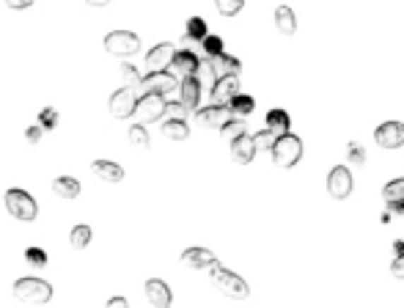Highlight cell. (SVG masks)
<instances>
[{"mask_svg": "<svg viewBox=\"0 0 404 308\" xmlns=\"http://www.w3.org/2000/svg\"><path fill=\"white\" fill-rule=\"evenodd\" d=\"M14 297L25 306H44V303H50L52 286L42 278H20L14 283Z\"/></svg>", "mask_w": 404, "mask_h": 308, "instance_id": "1", "label": "cell"}, {"mask_svg": "<svg viewBox=\"0 0 404 308\" xmlns=\"http://www.w3.org/2000/svg\"><path fill=\"white\" fill-rule=\"evenodd\" d=\"M209 273H212V283L218 286V292H223L226 297H234V300H245V297L251 295L248 283L242 281L237 273L226 270L223 264H215V267H209Z\"/></svg>", "mask_w": 404, "mask_h": 308, "instance_id": "2", "label": "cell"}, {"mask_svg": "<svg viewBox=\"0 0 404 308\" xmlns=\"http://www.w3.org/2000/svg\"><path fill=\"white\" fill-rule=\"evenodd\" d=\"M300 157H303V141L297 138V135H278V141H275V146H273V160H275V165L278 168H292V165H297L300 162Z\"/></svg>", "mask_w": 404, "mask_h": 308, "instance_id": "3", "label": "cell"}, {"mask_svg": "<svg viewBox=\"0 0 404 308\" xmlns=\"http://www.w3.org/2000/svg\"><path fill=\"white\" fill-rule=\"evenodd\" d=\"M6 209H8V215L11 218H17V220H36V215H39V206L33 201V196L25 193V190H8L6 193Z\"/></svg>", "mask_w": 404, "mask_h": 308, "instance_id": "4", "label": "cell"}, {"mask_svg": "<svg viewBox=\"0 0 404 308\" xmlns=\"http://www.w3.org/2000/svg\"><path fill=\"white\" fill-rule=\"evenodd\" d=\"M138 88H143V94H162V97H168L171 91H179V80L168 69H157V72H149V75L143 77Z\"/></svg>", "mask_w": 404, "mask_h": 308, "instance_id": "5", "label": "cell"}, {"mask_svg": "<svg viewBox=\"0 0 404 308\" xmlns=\"http://www.w3.org/2000/svg\"><path fill=\"white\" fill-rule=\"evenodd\" d=\"M102 45H105V50L110 52V55H119V58H126V55L141 50V39L135 33H129V30H113V33H107Z\"/></svg>", "mask_w": 404, "mask_h": 308, "instance_id": "6", "label": "cell"}, {"mask_svg": "<svg viewBox=\"0 0 404 308\" xmlns=\"http://www.w3.org/2000/svg\"><path fill=\"white\" fill-rule=\"evenodd\" d=\"M165 97L162 94H143L141 100H138V107H135V119L141 122V124H152L157 119H162L165 116Z\"/></svg>", "mask_w": 404, "mask_h": 308, "instance_id": "7", "label": "cell"}, {"mask_svg": "<svg viewBox=\"0 0 404 308\" xmlns=\"http://www.w3.org/2000/svg\"><path fill=\"white\" fill-rule=\"evenodd\" d=\"M328 193L335 199V201L350 199V193H352V174H350V168L335 165V168L330 171L328 174Z\"/></svg>", "mask_w": 404, "mask_h": 308, "instance_id": "8", "label": "cell"}, {"mask_svg": "<svg viewBox=\"0 0 404 308\" xmlns=\"http://www.w3.org/2000/svg\"><path fill=\"white\" fill-rule=\"evenodd\" d=\"M135 107H138V97H135L132 85L119 88V91L110 97V113H113L116 119H129V116H135Z\"/></svg>", "mask_w": 404, "mask_h": 308, "instance_id": "9", "label": "cell"}, {"mask_svg": "<svg viewBox=\"0 0 404 308\" xmlns=\"http://www.w3.org/2000/svg\"><path fill=\"white\" fill-rule=\"evenodd\" d=\"M374 138L382 149H399L404 146V124L402 122H385L377 127Z\"/></svg>", "mask_w": 404, "mask_h": 308, "instance_id": "10", "label": "cell"}, {"mask_svg": "<svg viewBox=\"0 0 404 308\" xmlns=\"http://www.w3.org/2000/svg\"><path fill=\"white\" fill-rule=\"evenodd\" d=\"M198 69H201V61H198V55L193 50H179L174 55V61H171V72L177 77H190V75H198Z\"/></svg>", "mask_w": 404, "mask_h": 308, "instance_id": "11", "label": "cell"}, {"mask_svg": "<svg viewBox=\"0 0 404 308\" xmlns=\"http://www.w3.org/2000/svg\"><path fill=\"white\" fill-rule=\"evenodd\" d=\"M196 116H198V124H203V127H218V129H220L228 119L234 116V113H231V107H228V105L212 102L209 107H201Z\"/></svg>", "mask_w": 404, "mask_h": 308, "instance_id": "12", "label": "cell"}, {"mask_svg": "<svg viewBox=\"0 0 404 308\" xmlns=\"http://www.w3.org/2000/svg\"><path fill=\"white\" fill-rule=\"evenodd\" d=\"M237 94H239V77L237 75L218 77V80H215V88H212V102L228 105Z\"/></svg>", "mask_w": 404, "mask_h": 308, "instance_id": "13", "label": "cell"}, {"mask_svg": "<svg viewBox=\"0 0 404 308\" xmlns=\"http://www.w3.org/2000/svg\"><path fill=\"white\" fill-rule=\"evenodd\" d=\"M256 149H259V146H256V138L245 132V135H239L237 141H231V160L239 162V165H248L253 157H256Z\"/></svg>", "mask_w": 404, "mask_h": 308, "instance_id": "14", "label": "cell"}, {"mask_svg": "<svg viewBox=\"0 0 404 308\" xmlns=\"http://www.w3.org/2000/svg\"><path fill=\"white\" fill-rule=\"evenodd\" d=\"M182 264L190 267V270H209V267L218 264V259H215L212 251H206V248H190V251L182 254Z\"/></svg>", "mask_w": 404, "mask_h": 308, "instance_id": "15", "label": "cell"}, {"mask_svg": "<svg viewBox=\"0 0 404 308\" xmlns=\"http://www.w3.org/2000/svg\"><path fill=\"white\" fill-rule=\"evenodd\" d=\"M179 94H182V102L187 105L190 110H198V102H201V80H198V75L182 77Z\"/></svg>", "mask_w": 404, "mask_h": 308, "instance_id": "16", "label": "cell"}, {"mask_svg": "<svg viewBox=\"0 0 404 308\" xmlns=\"http://www.w3.org/2000/svg\"><path fill=\"white\" fill-rule=\"evenodd\" d=\"M174 55H177V50H174V45H157L154 50H149V55H146V66H149V72H157V69H168L171 66V61H174Z\"/></svg>", "mask_w": 404, "mask_h": 308, "instance_id": "17", "label": "cell"}, {"mask_svg": "<svg viewBox=\"0 0 404 308\" xmlns=\"http://www.w3.org/2000/svg\"><path fill=\"white\" fill-rule=\"evenodd\" d=\"M146 297H149V303L154 308H168L171 306V289H168V283L160 281V278H152V281H146Z\"/></svg>", "mask_w": 404, "mask_h": 308, "instance_id": "18", "label": "cell"}, {"mask_svg": "<svg viewBox=\"0 0 404 308\" xmlns=\"http://www.w3.org/2000/svg\"><path fill=\"white\" fill-rule=\"evenodd\" d=\"M209 66H212V75L215 80L218 77H228V75H239V61L234 58V55H226V52H220V55H215V58H209Z\"/></svg>", "mask_w": 404, "mask_h": 308, "instance_id": "19", "label": "cell"}, {"mask_svg": "<svg viewBox=\"0 0 404 308\" xmlns=\"http://www.w3.org/2000/svg\"><path fill=\"white\" fill-rule=\"evenodd\" d=\"M91 171H94V177L102 182H110V184H116V182L124 179V168L121 165H116V162H110V160H97L94 165H91Z\"/></svg>", "mask_w": 404, "mask_h": 308, "instance_id": "20", "label": "cell"}, {"mask_svg": "<svg viewBox=\"0 0 404 308\" xmlns=\"http://www.w3.org/2000/svg\"><path fill=\"white\" fill-rule=\"evenodd\" d=\"M52 193L58 196V199H66V201H72L80 196V184H77L72 177H58V179L52 182Z\"/></svg>", "mask_w": 404, "mask_h": 308, "instance_id": "21", "label": "cell"}, {"mask_svg": "<svg viewBox=\"0 0 404 308\" xmlns=\"http://www.w3.org/2000/svg\"><path fill=\"white\" fill-rule=\"evenodd\" d=\"M275 23H278L280 33H286V36H292V33L297 30V17H295V11H292L289 6H278V11H275Z\"/></svg>", "mask_w": 404, "mask_h": 308, "instance_id": "22", "label": "cell"}, {"mask_svg": "<svg viewBox=\"0 0 404 308\" xmlns=\"http://www.w3.org/2000/svg\"><path fill=\"white\" fill-rule=\"evenodd\" d=\"M126 138H129V143H132L135 149H141V152H149V146H152V138H149V132H146V127H143L141 122H138L135 127H129Z\"/></svg>", "mask_w": 404, "mask_h": 308, "instance_id": "23", "label": "cell"}, {"mask_svg": "<svg viewBox=\"0 0 404 308\" xmlns=\"http://www.w3.org/2000/svg\"><path fill=\"white\" fill-rule=\"evenodd\" d=\"M162 135H165L168 141H184V138L190 135V129H187V124H184L182 119H168V122L162 124Z\"/></svg>", "mask_w": 404, "mask_h": 308, "instance_id": "24", "label": "cell"}, {"mask_svg": "<svg viewBox=\"0 0 404 308\" xmlns=\"http://www.w3.org/2000/svg\"><path fill=\"white\" fill-rule=\"evenodd\" d=\"M228 107H231V113L234 116H251L253 113V107H256V102H253V97H248V94H237L231 102H228Z\"/></svg>", "mask_w": 404, "mask_h": 308, "instance_id": "25", "label": "cell"}, {"mask_svg": "<svg viewBox=\"0 0 404 308\" xmlns=\"http://www.w3.org/2000/svg\"><path fill=\"white\" fill-rule=\"evenodd\" d=\"M267 127L273 129L275 135H286L289 132V116H286V110H270L267 113Z\"/></svg>", "mask_w": 404, "mask_h": 308, "instance_id": "26", "label": "cell"}, {"mask_svg": "<svg viewBox=\"0 0 404 308\" xmlns=\"http://www.w3.org/2000/svg\"><path fill=\"white\" fill-rule=\"evenodd\" d=\"M245 132H248V127H245V122H242V119H228L226 124L220 127V135H223V141H228V143H231V141H237V138H239V135H245Z\"/></svg>", "mask_w": 404, "mask_h": 308, "instance_id": "27", "label": "cell"}, {"mask_svg": "<svg viewBox=\"0 0 404 308\" xmlns=\"http://www.w3.org/2000/svg\"><path fill=\"white\" fill-rule=\"evenodd\" d=\"M69 242H72V248H75V251H83V248L91 242V229H88V226H83V223L75 226L72 234H69Z\"/></svg>", "mask_w": 404, "mask_h": 308, "instance_id": "28", "label": "cell"}, {"mask_svg": "<svg viewBox=\"0 0 404 308\" xmlns=\"http://www.w3.org/2000/svg\"><path fill=\"white\" fill-rule=\"evenodd\" d=\"M382 196H385L388 204H391V201H404V179L388 182L385 190H382Z\"/></svg>", "mask_w": 404, "mask_h": 308, "instance_id": "29", "label": "cell"}, {"mask_svg": "<svg viewBox=\"0 0 404 308\" xmlns=\"http://www.w3.org/2000/svg\"><path fill=\"white\" fill-rule=\"evenodd\" d=\"M187 36H190V39H196V42H203V39L209 36V30H206V23H203L201 17H193V20H187Z\"/></svg>", "mask_w": 404, "mask_h": 308, "instance_id": "30", "label": "cell"}, {"mask_svg": "<svg viewBox=\"0 0 404 308\" xmlns=\"http://www.w3.org/2000/svg\"><path fill=\"white\" fill-rule=\"evenodd\" d=\"M215 6H218V11H220L223 17H234V14L242 11L245 0H215Z\"/></svg>", "mask_w": 404, "mask_h": 308, "instance_id": "31", "label": "cell"}, {"mask_svg": "<svg viewBox=\"0 0 404 308\" xmlns=\"http://www.w3.org/2000/svg\"><path fill=\"white\" fill-rule=\"evenodd\" d=\"M201 47H203V55H206V58H215V55L223 52V39H220V36H206L201 42Z\"/></svg>", "mask_w": 404, "mask_h": 308, "instance_id": "32", "label": "cell"}, {"mask_svg": "<svg viewBox=\"0 0 404 308\" xmlns=\"http://www.w3.org/2000/svg\"><path fill=\"white\" fill-rule=\"evenodd\" d=\"M23 259H25L28 267H47V254L42 248H28Z\"/></svg>", "mask_w": 404, "mask_h": 308, "instance_id": "33", "label": "cell"}, {"mask_svg": "<svg viewBox=\"0 0 404 308\" xmlns=\"http://www.w3.org/2000/svg\"><path fill=\"white\" fill-rule=\"evenodd\" d=\"M253 138H256V146H259V149H270V152H273V146H275V141H278V135L270 127L264 129V132H256Z\"/></svg>", "mask_w": 404, "mask_h": 308, "instance_id": "34", "label": "cell"}, {"mask_svg": "<svg viewBox=\"0 0 404 308\" xmlns=\"http://www.w3.org/2000/svg\"><path fill=\"white\" fill-rule=\"evenodd\" d=\"M187 113H190V107L182 102V100H179V102L165 105V116H168V119H182V122H184V119H187Z\"/></svg>", "mask_w": 404, "mask_h": 308, "instance_id": "35", "label": "cell"}, {"mask_svg": "<svg viewBox=\"0 0 404 308\" xmlns=\"http://www.w3.org/2000/svg\"><path fill=\"white\" fill-rule=\"evenodd\" d=\"M119 72H121V80H124L126 85H141V80H143V77L138 75V69H135L132 64H121V69H119Z\"/></svg>", "mask_w": 404, "mask_h": 308, "instance_id": "36", "label": "cell"}, {"mask_svg": "<svg viewBox=\"0 0 404 308\" xmlns=\"http://www.w3.org/2000/svg\"><path fill=\"white\" fill-rule=\"evenodd\" d=\"M55 122H58V110H55V107H44V110L39 113V124L44 129H52Z\"/></svg>", "mask_w": 404, "mask_h": 308, "instance_id": "37", "label": "cell"}, {"mask_svg": "<svg viewBox=\"0 0 404 308\" xmlns=\"http://www.w3.org/2000/svg\"><path fill=\"white\" fill-rule=\"evenodd\" d=\"M42 135H44V127H42V124H33V127L25 129V141L30 146H36V143L42 141Z\"/></svg>", "mask_w": 404, "mask_h": 308, "instance_id": "38", "label": "cell"}, {"mask_svg": "<svg viewBox=\"0 0 404 308\" xmlns=\"http://www.w3.org/2000/svg\"><path fill=\"white\" fill-rule=\"evenodd\" d=\"M391 273H393L396 278H402V281H404V254H399V256L393 259V264H391Z\"/></svg>", "mask_w": 404, "mask_h": 308, "instance_id": "39", "label": "cell"}, {"mask_svg": "<svg viewBox=\"0 0 404 308\" xmlns=\"http://www.w3.org/2000/svg\"><path fill=\"white\" fill-rule=\"evenodd\" d=\"M6 6L20 11V8H30V6H33V0H6Z\"/></svg>", "mask_w": 404, "mask_h": 308, "instance_id": "40", "label": "cell"}, {"mask_svg": "<svg viewBox=\"0 0 404 308\" xmlns=\"http://www.w3.org/2000/svg\"><path fill=\"white\" fill-rule=\"evenodd\" d=\"M350 160H352V162H357V165H360V162H363V160H366V152H363V149H360V146H357V149H350Z\"/></svg>", "mask_w": 404, "mask_h": 308, "instance_id": "41", "label": "cell"}, {"mask_svg": "<svg viewBox=\"0 0 404 308\" xmlns=\"http://www.w3.org/2000/svg\"><path fill=\"white\" fill-rule=\"evenodd\" d=\"M388 212H391V215H399V218H404V201H391V204H388Z\"/></svg>", "mask_w": 404, "mask_h": 308, "instance_id": "42", "label": "cell"}, {"mask_svg": "<svg viewBox=\"0 0 404 308\" xmlns=\"http://www.w3.org/2000/svg\"><path fill=\"white\" fill-rule=\"evenodd\" d=\"M107 306H113V308H126V300L124 297H110V303Z\"/></svg>", "mask_w": 404, "mask_h": 308, "instance_id": "43", "label": "cell"}, {"mask_svg": "<svg viewBox=\"0 0 404 308\" xmlns=\"http://www.w3.org/2000/svg\"><path fill=\"white\" fill-rule=\"evenodd\" d=\"M393 251H396V256H399V254H404V242H402V239H396V242H393Z\"/></svg>", "mask_w": 404, "mask_h": 308, "instance_id": "44", "label": "cell"}, {"mask_svg": "<svg viewBox=\"0 0 404 308\" xmlns=\"http://www.w3.org/2000/svg\"><path fill=\"white\" fill-rule=\"evenodd\" d=\"M85 3H88V6H107L110 0H85Z\"/></svg>", "mask_w": 404, "mask_h": 308, "instance_id": "45", "label": "cell"}]
</instances>
